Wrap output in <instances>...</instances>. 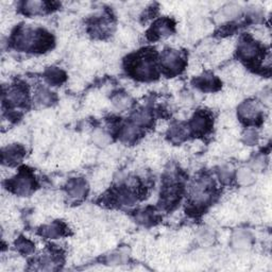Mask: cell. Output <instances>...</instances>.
<instances>
[{
  "label": "cell",
  "mask_w": 272,
  "mask_h": 272,
  "mask_svg": "<svg viewBox=\"0 0 272 272\" xmlns=\"http://www.w3.org/2000/svg\"><path fill=\"white\" fill-rule=\"evenodd\" d=\"M50 3L45 1H26L22 4V10L27 15L42 14L50 9Z\"/></svg>",
  "instance_id": "cell-13"
},
{
  "label": "cell",
  "mask_w": 272,
  "mask_h": 272,
  "mask_svg": "<svg viewBox=\"0 0 272 272\" xmlns=\"http://www.w3.org/2000/svg\"><path fill=\"white\" fill-rule=\"evenodd\" d=\"M28 99V91L22 85H15L10 88L4 94V101L11 106H20Z\"/></svg>",
  "instance_id": "cell-6"
},
{
  "label": "cell",
  "mask_w": 272,
  "mask_h": 272,
  "mask_svg": "<svg viewBox=\"0 0 272 272\" xmlns=\"http://www.w3.org/2000/svg\"><path fill=\"white\" fill-rule=\"evenodd\" d=\"M113 103L116 107L119 108V110H126V108H128L131 105V99L127 95L118 94L113 98Z\"/></svg>",
  "instance_id": "cell-23"
},
{
  "label": "cell",
  "mask_w": 272,
  "mask_h": 272,
  "mask_svg": "<svg viewBox=\"0 0 272 272\" xmlns=\"http://www.w3.org/2000/svg\"><path fill=\"white\" fill-rule=\"evenodd\" d=\"M130 74L137 80L149 81L157 77V67L154 64L152 53L146 51L139 53L129 63Z\"/></svg>",
  "instance_id": "cell-2"
},
{
  "label": "cell",
  "mask_w": 272,
  "mask_h": 272,
  "mask_svg": "<svg viewBox=\"0 0 272 272\" xmlns=\"http://www.w3.org/2000/svg\"><path fill=\"white\" fill-rule=\"evenodd\" d=\"M88 192V184L83 179H73L67 184V193L69 197L80 200L85 197Z\"/></svg>",
  "instance_id": "cell-11"
},
{
  "label": "cell",
  "mask_w": 272,
  "mask_h": 272,
  "mask_svg": "<svg viewBox=\"0 0 272 272\" xmlns=\"http://www.w3.org/2000/svg\"><path fill=\"white\" fill-rule=\"evenodd\" d=\"M238 115L242 120H246L251 122L253 120H256L260 118L261 116V110L254 101L248 100L245 101L244 103H242L238 107Z\"/></svg>",
  "instance_id": "cell-10"
},
{
  "label": "cell",
  "mask_w": 272,
  "mask_h": 272,
  "mask_svg": "<svg viewBox=\"0 0 272 272\" xmlns=\"http://www.w3.org/2000/svg\"><path fill=\"white\" fill-rule=\"evenodd\" d=\"M141 129L137 127L133 122L124 126L120 132L121 141L124 143H133L135 142L137 137L141 135Z\"/></svg>",
  "instance_id": "cell-14"
},
{
  "label": "cell",
  "mask_w": 272,
  "mask_h": 272,
  "mask_svg": "<svg viewBox=\"0 0 272 272\" xmlns=\"http://www.w3.org/2000/svg\"><path fill=\"white\" fill-rule=\"evenodd\" d=\"M151 121H152V115L149 111H147V110L137 111L133 115V117H132V122L136 124V126L139 128L149 126Z\"/></svg>",
  "instance_id": "cell-17"
},
{
  "label": "cell",
  "mask_w": 272,
  "mask_h": 272,
  "mask_svg": "<svg viewBox=\"0 0 272 272\" xmlns=\"http://www.w3.org/2000/svg\"><path fill=\"white\" fill-rule=\"evenodd\" d=\"M265 167V160L263 157L255 158V160L251 163V168L253 170H261Z\"/></svg>",
  "instance_id": "cell-26"
},
{
  "label": "cell",
  "mask_w": 272,
  "mask_h": 272,
  "mask_svg": "<svg viewBox=\"0 0 272 272\" xmlns=\"http://www.w3.org/2000/svg\"><path fill=\"white\" fill-rule=\"evenodd\" d=\"M25 149L19 145H11L6 147L2 151V162L4 165L14 166L18 164V163L25 157Z\"/></svg>",
  "instance_id": "cell-9"
},
{
  "label": "cell",
  "mask_w": 272,
  "mask_h": 272,
  "mask_svg": "<svg viewBox=\"0 0 272 272\" xmlns=\"http://www.w3.org/2000/svg\"><path fill=\"white\" fill-rule=\"evenodd\" d=\"M251 237L249 236L248 233L239 232L236 235L233 236V245L238 249H247L250 247Z\"/></svg>",
  "instance_id": "cell-19"
},
{
  "label": "cell",
  "mask_w": 272,
  "mask_h": 272,
  "mask_svg": "<svg viewBox=\"0 0 272 272\" xmlns=\"http://www.w3.org/2000/svg\"><path fill=\"white\" fill-rule=\"evenodd\" d=\"M65 234V225L61 222H53L42 229V235L47 238H58Z\"/></svg>",
  "instance_id": "cell-15"
},
{
  "label": "cell",
  "mask_w": 272,
  "mask_h": 272,
  "mask_svg": "<svg viewBox=\"0 0 272 272\" xmlns=\"http://www.w3.org/2000/svg\"><path fill=\"white\" fill-rule=\"evenodd\" d=\"M45 78L49 84L52 85H60L65 81L66 75L63 71L57 68V67H51L47 72L45 73Z\"/></svg>",
  "instance_id": "cell-16"
},
{
  "label": "cell",
  "mask_w": 272,
  "mask_h": 272,
  "mask_svg": "<svg viewBox=\"0 0 272 272\" xmlns=\"http://www.w3.org/2000/svg\"><path fill=\"white\" fill-rule=\"evenodd\" d=\"M36 101L44 105H49L53 101V95L47 89L41 88L36 91Z\"/></svg>",
  "instance_id": "cell-20"
},
{
  "label": "cell",
  "mask_w": 272,
  "mask_h": 272,
  "mask_svg": "<svg viewBox=\"0 0 272 272\" xmlns=\"http://www.w3.org/2000/svg\"><path fill=\"white\" fill-rule=\"evenodd\" d=\"M92 141L99 147H105L111 143V137L103 131H96L92 136Z\"/></svg>",
  "instance_id": "cell-22"
},
{
  "label": "cell",
  "mask_w": 272,
  "mask_h": 272,
  "mask_svg": "<svg viewBox=\"0 0 272 272\" xmlns=\"http://www.w3.org/2000/svg\"><path fill=\"white\" fill-rule=\"evenodd\" d=\"M175 25L172 19L161 18L152 25L149 30V36L151 40H158L160 37H166L173 33Z\"/></svg>",
  "instance_id": "cell-7"
},
{
  "label": "cell",
  "mask_w": 272,
  "mask_h": 272,
  "mask_svg": "<svg viewBox=\"0 0 272 272\" xmlns=\"http://www.w3.org/2000/svg\"><path fill=\"white\" fill-rule=\"evenodd\" d=\"M262 53V48L259 43H256L250 37H243L238 45V56L239 58L248 61L253 62L258 60Z\"/></svg>",
  "instance_id": "cell-5"
},
{
  "label": "cell",
  "mask_w": 272,
  "mask_h": 272,
  "mask_svg": "<svg viewBox=\"0 0 272 272\" xmlns=\"http://www.w3.org/2000/svg\"><path fill=\"white\" fill-rule=\"evenodd\" d=\"M13 43L19 50L44 52L51 47L53 38L42 29L19 28L13 36Z\"/></svg>",
  "instance_id": "cell-1"
},
{
  "label": "cell",
  "mask_w": 272,
  "mask_h": 272,
  "mask_svg": "<svg viewBox=\"0 0 272 272\" xmlns=\"http://www.w3.org/2000/svg\"><path fill=\"white\" fill-rule=\"evenodd\" d=\"M9 185L15 193L20 196H27L34 190L35 181L29 170H21L16 177L12 179Z\"/></svg>",
  "instance_id": "cell-4"
},
{
  "label": "cell",
  "mask_w": 272,
  "mask_h": 272,
  "mask_svg": "<svg viewBox=\"0 0 272 272\" xmlns=\"http://www.w3.org/2000/svg\"><path fill=\"white\" fill-rule=\"evenodd\" d=\"M161 66L164 69V73L174 76L180 74L184 67H185V60L181 56V53L173 50V49H167L162 53L161 57Z\"/></svg>",
  "instance_id": "cell-3"
},
{
  "label": "cell",
  "mask_w": 272,
  "mask_h": 272,
  "mask_svg": "<svg viewBox=\"0 0 272 272\" xmlns=\"http://www.w3.org/2000/svg\"><path fill=\"white\" fill-rule=\"evenodd\" d=\"M195 84L198 89L203 91H213L220 87L219 80L213 75H204L197 78Z\"/></svg>",
  "instance_id": "cell-12"
},
{
  "label": "cell",
  "mask_w": 272,
  "mask_h": 272,
  "mask_svg": "<svg viewBox=\"0 0 272 272\" xmlns=\"http://www.w3.org/2000/svg\"><path fill=\"white\" fill-rule=\"evenodd\" d=\"M211 118L204 112H198L191 118L189 123V130L195 135H203L211 128Z\"/></svg>",
  "instance_id": "cell-8"
},
{
  "label": "cell",
  "mask_w": 272,
  "mask_h": 272,
  "mask_svg": "<svg viewBox=\"0 0 272 272\" xmlns=\"http://www.w3.org/2000/svg\"><path fill=\"white\" fill-rule=\"evenodd\" d=\"M188 128V127H187ZM185 126H182V124H175L169 130V136L176 143H180L183 139L186 138V136L188 135L189 131Z\"/></svg>",
  "instance_id": "cell-18"
},
{
  "label": "cell",
  "mask_w": 272,
  "mask_h": 272,
  "mask_svg": "<svg viewBox=\"0 0 272 272\" xmlns=\"http://www.w3.org/2000/svg\"><path fill=\"white\" fill-rule=\"evenodd\" d=\"M237 181L242 185H249L253 182V175L250 169L243 168L238 170L237 173Z\"/></svg>",
  "instance_id": "cell-21"
},
{
  "label": "cell",
  "mask_w": 272,
  "mask_h": 272,
  "mask_svg": "<svg viewBox=\"0 0 272 272\" xmlns=\"http://www.w3.org/2000/svg\"><path fill=\"white\" fill-rule=\"evenodd\" d=\"M259 141V136H258V133H256L255 130H252V129H249L245 132L244 134V142L246 144H248L249 146H252L254 144L258 143Z\"/></svg>",
  "instance_id": "cell-25"
},
{
  "label": "cell",
  "mask_w": 272,
  "mask_h": 272,
  "mask_svg": "<svg viewBox=\"0 0 272 272\" xmlns=\"http://www.w3.org/2000/svg\"><path fill=\"white\" fill-rule=\"evenodd\" d=\"M16 249L21 253L29 254L33 251L34 246L32 243L30 242V240H28L24 237H20L16 242Z\"/></svg>",
  "instance_id": "cell-24"
}]
</instances>
